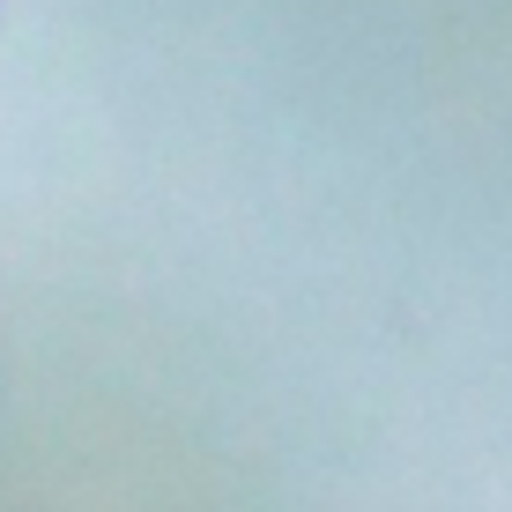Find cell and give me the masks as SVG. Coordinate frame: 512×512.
Listing matches in <instances>:
<instances>
[]
</instances>
